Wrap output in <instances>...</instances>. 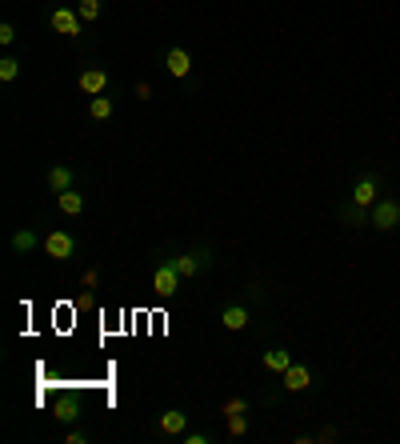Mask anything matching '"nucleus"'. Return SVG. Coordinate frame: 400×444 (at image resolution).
I'll use <instances>...</instances> for the list:
<instances>
[{
	"mask_svg": "<svg viewBox=\"0 0 400 444\" xmlns=\"http://www.w3.org/2000/svg\"><path fill=\"white\" fill-rule=\"evenodd\" d=\"M368 224H373V228H380V233H392V228L400 224V200L380 197L373 209H368Z\"/></svg>",
	"mask_w": 400,
	"mask_h": 444,
	"instance_id": "1",
	"label": "nucleus"
},
{
	"mask_svg": "<svg viewBox=\"0 0 400 444\" xmlns=\"http://www.w3.org/2000/svg\"><path fill=\"white\" fill-rule=\"evenodd\" d=\"M180 280H185V276L176 272V264H173V260H161V264L152 269V288H156V296H164V300H168V296H176Z\"/></svg>",
	"mask_w": 400,
	"mask_h": 444,
	"instance_id": "2",
	"label": "nucleus"
},
{
	"mask_svg": "<svg viewBox=\"0 0 400 444\" xmlns=\"http://www.w3.org/2000/svg\"><path fill=\"white\" fill-rule=\"evenodd\" d=\"M44 252H49L52 260H68L76 252V240L68 233H61V228H56V233H49L44 236Z\"/></svg>",
	"mask_w": 400,
	"mask_h": 444,
	"instance_id": "3",
	"label": "nucleus"
},
{
	"mask_svg": "<svg viewBox=\"0 0 400 444\" xmlns=\"http://www.w3.org/2000/svg\"><path fill=\"white\" fill-rule=\"evenodd\" d=\"M280 384H285L288 393H304V388L313 384V369H308V364H288V369L280 372Z\"/></svg>",
	"mask_w": 400,
	"mask_h": 444,
	"instance_id": "4",
	"label": "nucleus"
},
{
	"mask_svg": "<svg viewBox=\"0 0 400 444\" xmlns=\"http://www.w3.org/2000/svg\"><path fill=\"white\" fill-rule=\"evenodd\" d=\"M52 28H56L61 37H80L85 20H80V13H76V8H56V13H52Z\"/></svg>",
	"mask_w": 400,
	"mask_h": 444,
	"instance_id": "5",
	"label": "nucleus"
},
{
	"mask_svg": "<svg viewBox=\"0 0 400 444\" xmlns=\"http://www.w3.org/2000/svg\"><path fill=\"white\" fill-rule=\"evenodd\" d=\"M176 264V272H180V276H196L200 269H204V264H208V252H204V248H200V252H188V257H168Z\"/></svg>",
	"mask_w": 400,
	"mask_h": 444,
	"instance_id": "6",
	"label": "nucleus"
},
{
	"mask_svg": "<svg viewBox=\"0 0 400 444\" xmlns=\"http://www.w3.org/2000/svg\"><path fill=\"white\" fill-rule=\"evenodd\" d=\"M52 417H56V424H73L80 417V400L76 396H56L52 400Z\"/></svg>",
	"mask_w": 400,
	"mask_h": 444,
	"instance_id": "7",
	"label": "nucleus"
},
{
	"mask_svg": "<svg viewBox=\"0 0 400 444\" xmlns=\"http://www.w3.org/2000/svg\"><path fill=\"white\" fill-rule=\"evenodd\" d=\"M104 85H108V73H104V68H85V73H80V92H85V97H100Z\"/></svg>",
	"mask_w": 400,
	"mask_h": 444,
	"instance_id": "8",
	"label": "nucleus"
},
{
	"mask_svg": "<svg viewBox=\"0 0 400 444\" xmlns=\"http://www.w3.org/2000/svg\"><path fill=\"white\" fill-rule=\"evenodd\" d=\"M352 204H361V209H373L376 204V180L373 176H361L356 188H352Z\"/></svg>",
	"mask_w": 400,
	"mask_h": 444,
	"instance_id": "9",
	"label": "nucleus"
},
{
	"mask_svg": "<svg viewBox=\"0 0 400 444\" xmlns=\"http://www.w3.org/2000/svg\"><path fill=\"white\" fill-rule=\"evenodd\" d=\"M220 324H225L228 333H240V328H249V309H244V304H228V309L220 312Z\"/></svg>",
	"mask_w": 400,
	"mask_h": 444,
	"instance_id": "10",
	"label": "nucleus"
},
{
	"mask_svg": "<svg viewBox=\"0 0 400 444\" xmlns=\"http://www.w3.org/2000/svg\"><path fill=\"white\" fill-rule=\"evenodd\" d=\"M56 209H61L64 216H80V212H85V197L73 192V188H64V192H56Z\"/></svg>",
	"mask_w": 400,
	"mask_h": 444,
	"instance_id": "11",
	"label": "nucleus"
},
{
	"mask_svg": "<svg viewBox=\"0 0 400 444\" xmlns=\"http://www.w3.org/2000/svg\"><path fill=\"white\" fill-rule=\"evenodd\" d=\"M164 64H168V73H173L176 80H180V76H188V73H192V56H188L185 49H173V52H168V56H164Z\"/></svg>",
	"mask_w": 400,
	"mask_h": 444,
	"instance_id": "12",
	"label": "nucleus"
},
{
	"mask_svg": "<svg viewBox=\"0 0 400 444\" xmlns=\"http://www.w3.org/2000/svg\"><path fill=\"white\" fill-rule=\"evenodd\" d=\"M185 424H188V417L180 408H168L161 417V432H168V436H185Z\"/></svg>",
	"mask_w": 400,
	"mask_h": 444,
	"instance_id": "13",
	"label": "nucleus"
},
{
	"mask_svg": "<svg viewBox=\"0 0 400 444\" xmlns=\"http://www.w3.org/2000/svg\"><path fill=\"white\" fill-rule=\"evenodd\" d=\"M49 188H52V192L73 188V168H68V164H52V168H49Z\"/></svg>",
	"mask_w": 400,
	"mask_h": 444,
	"instance_id": "14",
	"label": "nucleus"
},
{
	"mask_svg": "<svg viewBox=\"0 0 400 444\" xmlns=\"http://www.w3.org/2000/svg\"><path fill=\"white\" fill-rule=\"evenodd\" d=\"M288 364H292V352H285V348H268L264 352V369L268 372H285Z\"/></svg>",
	"mask_w": 400,
	"mask_h": 444,
	"instance_id": "15",
	"label": "nucleus"
},
{
	"mask_svg": "<svg viewBox=\"0 0 400 444\" xmlns=\"http://www.w3.org/2000/svg\"><path fill=\"white\" fill-rule=\"evenodd\" d=\"M88 116H92V121H108V116H113V100L108 97H88Z\"/></svg>",
	"mask_w": 400,
	"mask_h": 444,
	"instance_id": "16",
	"label": "nucleus"
},
{
	"mask_svg": "<svg viewBox=\"0 0 400 444\" xmlns=\"http://www.w3.org/2000/svg\"><path fill=\"white\" fill-rule=\"evenodd\" d=\"M13 248H16V252H32V248H37V233H32V228L13 233Z\"/></svg>",
	"mask_w": 400,
	"mask_h": 444,
	"instance_id": "17",
	"label": "nucleus"
},
{
	"mask_svg": "<svg viewBox=\"0 0 400 444\" xmlns=\"http://www.w3.org/2000/svg\"><path fill=\"white\" fill-rule=\"evenodd\" d=\"M16 76H20V61H16V56H4V61H0V80L8 85V80H16Z\"/></svg>",
	"mask_w": 400,
	"mask_h": 444,
	"instance_id": "18",
	"label": "nucleus"
},
{
	"mask_svg": "<svg viewBox=\"0 0 400 444\" xmlns=\"http://www.w3.org/2000/svg\"><path fill=\"white\" fill-rule=\"evenodd\" d=\"M76 13H80V20L92 25V20L100 16V0H80V4H76Z\"/></svg>",
	"mask_w": 400,
	"mask_h": 444,
	"instance_id": "19",
	"label": "nucleus"
},
{
	"mask_svg": "<svg viewBox=\"0 0 400 444\" xmlns=\"http://www.w3.org/2000/svg\"><path fill=\"white\" fill-rule=\"evenodd\" d=\"M244 432H249V420H244V412L228 417V436H244Z\"/></svg>",
	"mask_w": 400,
	"mask_h": 444,
	"instance_id": "20",
	"label": "nucleus"
},
{
	"mask_svg": "<svg viewBox=\"0 0 400 444\" xmlns=\"http://www.w3.org/2000/svg\"><path fill=\"white\" fill-rule=\"evenodd\" d=\"M249 408V400H240V396H228L225 400V417H237V412H244Z\"/></svg>",
	"mask_w": 400,
	"mask_h": 444,
	"instance_id": "21",
	"label": "nucleus"
},
{
	"mask_svg": "<svg viewBox=\"0 0 400 444\" xmlns=\"http://www.w3.org/2000/svg\"><path fill=\"white\" fill-rule=\"evenodd\" d=\"M96 280H100V272H96V269H88L85 276H80V288H96Z\"/></svg>",
	"mask_w": 400,
	"mask_h": 444,
	"instance_id": "22",
	"label": "nucleus"
},
{
	"mask_svg": "<svg viewBox=\"0 0 400 444\" xmlns=\"http://www.w3.org/2000/svg\"><path fill=\"white\" fill-rule=\"evenodd\" d=\"M16 40V28L13 25H0V44H13Z\"/></svg>",
	"mask_w": 400,
	"mask_h": 444,
	"instance_id": "23",
	"label": "nucleus"
},
{
	"mask_svg": "<svg viewBox=\"0 0 400 444\" xmlns=\"http://www.w3.org/2000/svg\"><path fill=\"white\" fill-rule=\"evenodd\" d=\"M137 100H152V88L144 85V80H140V85H137Z\"/></svg>",
	"mask_w": 400,
	"mask_h": 444,
	"instance_id": "24",
	"label": "nucleus"
},
{
	"mask_svg": "<svg viewBox=\"0 0 400 444\" xmlns=\"http://www.w3.org/2000/svg\"><path fill=\"white\" fill-rule=\"evenodd\" d=\"M204 440H208L204 432H188V436H185V444H204Z\"/></svg>",
	"mask_w": 400,
	"mask_h": 444,
	"instance_id": "25",
	"label": "nucleus"
}]
</instances>
